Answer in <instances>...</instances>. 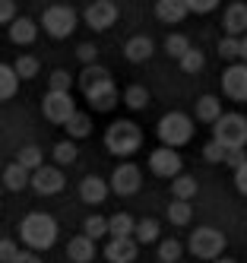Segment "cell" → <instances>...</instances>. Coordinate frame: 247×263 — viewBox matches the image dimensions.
I'll list each match as a JSON object with an SVG mask.
<instances>
[{
  "label": "cell",
  "mask_w": 247,
  "mask_h": 263,
  "mask_svg": "<svg viewBox=\"0 0 247 263\" xmlns=\"http://www.w3.org/2000/svg\"><path fill=\"white\" fill-rule=\"evenodd\" d=\"M194 115H197V121H203V124H213V121L222 115V102H219V96H200V99H197V108H194Z\"/></svg>",
  "instance_id": "603a6c76"
},
{
  "label": "cell",
  "mask_w": 247,
  "mask_h": 263,
  "mask_svg": "<svg viewBox=\"0 0 247 263\" xmlns=\"http://www.w3.org/2000/svg\"><path fill=\"white\" fill-rule=\"evenodd\" d=\"M7 26H10V42H13V45H32V42L38 39V26H35V20H26V16H13Z\"/></svg>",
  "instance_id": "ac0fdd59"
},
{
  "label": "cell",
  "mask_w": 247,
  "mask_h": 263,
  "mask_svg": "<svg viewBox=\"0 0 247 263\" xmlns=\"http://www.w3.org/2000/svg\"><path fill=\"white\" fill-rule=\"evenodd\" d=\"M16 162H19V165H26L29 172H32V168H38V165L45 162V153H42L38 146H23V149L16 153Z\"/></svg>",
  "instance_id": "836d02e7"
},
{
  "label": "cell",
  "mask_w": 247,
  "mask_h": 263,
  "mask_svg": "<svg viewBox=\"0 0 247 263\" xmlns=\"http://www.w3.org/2000/svg\"><path fill=\"white\" fill-rule=\"evenodd\" d=\"M0 191H4V187H0Z\"/></svg>",
  "instance_id": "7dc6e473"
},
{
  "label": "cell",
  "mask_w": 247,
  "mask_h": 263,
  "mask_svg": "<svg viewBox=\"0 0 247 263\" xmlns=\"http://www.w3.org/2000/svg\"><path fill=\"white\" fill-rule=\"evenodd\" d=\"M152 51H156V45H152L149 35H133V39H127V45H124V58L130 64H146L152 58Z\"/></svg>",
  "instance_id": "2e32d148"
},
{
  "label": "cell",
  "mask_w": 247,
  "mask_h": 263,
  "mask_svg": "<svg viewBox=\"0 0 247 263\" xmlns=\"http://www.w3.org/2000/svg\"><path fill=\"white\" fill-rule=\"evenodd\" d=\"M235 187H238V194L247 197V159L241 165H235Z\"/></svg>",
  "instance_id": "b9f144b4"
},
{
  "label": "cell",
  "mask_w": 247,
  "mask_h": 263,
  "mask_svg": "<svg viewBox=\"0 0 247 263\" xmlns=\"http://www.w3.org/2000/svg\"><path fill=\"white\" fill-rule=\"evenodd\" d=\"M0 181H4L7 191L19 194V191H26V187H29V168L19 165V162H13V165L4 168V178H0Z\"/></svg>",
  "instance_id": "ffe728a7"
},
{
  "label": "cell",
  "mask_w": 247,
  "mask_h": 263,
  "mask_svg": "<svg viewBox=\"0 0 247 263\" xmlns=\"http://www.w3.org/2000/svg\"><path fill=\"white\" fill-rule=\"evenodd\" d=\"M61 127L67 130L70 140H83V137H89V130H92V118L86 115V111H73V115H70Z\"/></svg>",
  "instance_id": "7402d4cb"
},
{
  "label": "cell",
  "mask_w": 247,
  "mask_h": 263,
  "mask_svg": "<svg viewBox=\"0 0 247 263\" xmlns=\"http://www.w3.org/2000/svg\"><path fill=\"white\" fill-rule=\"evenodd\" d=\"M51 156H54V162H57V165H73L80 153H76V143L67 137V140H61V143L51 149Z\"/></svg>",
  "instance_id": "f546056e"
},
{
  "label": "cell",
  "mask_w": 247,
  "mask_h": 263,
  "mask_svg": "<svg viewBox=\"0 0 247 263\" xmlns=\"http://www.w3.org/2000/svg\"><path fill=\"white\" fill-rule=\"evenodd\" d=\"M219 58H222V61H238V58H241V42H238V35H225V39H219Z\"/></svg>",
  "instance_id": "d590c367"
},
{
  "label": "cell",
  "mask_w": 247,
  "mask_h": 263,
  "mask_svg": "<svg viewBox=\"0 0 247 263\" xmlns=\"http://www.w3.org/2000/svg\"><path fill=\"white\" fill-rule=\"evenodd\" d=\"M76 10L73 7H64V4H54V7H48L45 13H42V29L51 35V39H70V35L76 32Z\"/></svg>",
  "instance_id": "52a82bcc"
},
{
  "label": "cell",
  "mask_w": 247,
  "mask_h": 263,
  "mask_svg": "<svg viewBox=\"0 0 247 263\" xmlns=\"http://www.w3.org/2000/svg\"><path fill=\"white\" fill-rule=\"evenodd\" d=\"M13 16H16V4L13 0H0V26H7Z\"/></svg>",
  "instance_id": "ee69618b"
},
{
  "label": "cell",
  "mask_w": 247,
  "mask_h": 263,
  "mask_svg": "<svg viewBox=\"0 0 247 263\" xmlns=\"http://www.w3.org/2000/svg\"><path fill=\"white\" fill-rule=\"evenodd\" d=\"M76 111V105H73V96L70 92H57V89H48V96L42 99V115H45V121H51V124H57L61 127L70 115Z\"/></svg>",
  "instance_id": "8fae6325"
},
{
  "label": "cell",
  "mask_w": 247,
  "mask_h": 263,
  "mask_svg": "<svg viewBox=\"0 0 247 263\" xmlns=\"http://www.w3.org/2000/svg\"><path fill=\"white\" fill-rule=\"evenodd\" d=\"M222 92L232 102H247V64L241 61H232V67H228L222 73Z\"/></svg>",
  "instance_id": "4fadbf2b"
},
{
  "label": "cell",
  "mask_w": 247,
  "mask_h": 263,
  "mask_svg": "<svg viewBox=\"0 0 247 263\" xmlns=\"http://www.w3.org/2000/svg\"><path fill=\"white\" fill-rule=\"evenodd\" d=\"M238 42H241V58H238V61H244V64H247V32H241V35H238Z\"/></svg>",
  "instance_id": "bcb514c9"
},
{
  "label": "cell",
  "mask_w": 247,
  "mask_h": 263,
  "mask_svg": "<svg viewBox=\"0 0 247 263\" xmlns=\"http://www.w3.org/2000/svg\"><path fill=\"white\" fill-rule=\"evenodd\" d=\"M83 20H86L89 29L105 32V29H111L114 23H118V4H114V0H95V4L86 7Z\"/></svg>",
  "instance_id": "7c38bea8"
},
{
  "label": "cell",
  "mask_w": 247,
  "mask_h": 263,
  "mask_svg": "<svg viewBox=\"0 0 247 263\" xmlns=\"http://www.w3.org/2000/svg\"><path fill=\"white\" fill-rule=\"evenodd\" d=\"M213 140H219L225 149L247 146V118L238 115V111H222L213 121Z\"/></svg>",
  "instance_id": "5b68a950"
},
{
  "label": "cell",
  "mask_w": 247,
  "mask_h": 263,
  "mask_svg": "<svg viewBox=\"0 0 247 263\" xmlns=\"http://www.w3.org/2000/svg\"><path fill=\"white\" fill-rule=\"evenodd\" d=\"M149 172L156 175V178H175L178 172H184V162L178 156V149L175 146H159V149H152L149 153Z\"/></svg>",
  "instance_id": "30bf717a"
},
{
  "label": "cell",
  "mask_w": 247,
  "mask_h": 263,
  "mask_svg": "<svg viewBox=\"0 0 247 263\" xmlns=\"http://www.w3.org/2000/svg\"><path fill=\"white\" fill-rule=\"evenodd\" d=\"M42 257H35V251H19V260L16 263H38Z\"/></svg>",
  "instance_id": "f6af8a7d"
},
{
  "label": "cell",
  "mask_w": 247,
  "mask_h": 263,
  "mask_svg": "<svg viewBox=\"0 0 247 263\" xmlns=\"http://www.w3.org/2000/svg\"><path fill=\"white\" fill-rule=\"evenodd\" d=\"M19 238H23L32 251H48L57 241V222L51 213H29L19 222Z\"/></svg>",
  "instance_id": "7a4b0ae2"
},
{
  "label": "cell",
  "mask_w": 247,
  "mask_h": 263,
  "mask_svg": "<svg viewBox=\"0 0 247 263\" xmlns=\"http://www.w3.org/2000/svg\"><path fill=\"white\" fill-rule=\"evenodd\" d=\"M67 260L70 263H89V260H95V241L89 235L70 238V244H67Z\"/></svg>",
  "instance_id": "d6986e66"
},
{
  "label": "cell",
  "mask_w": 247,
  "mask_h": 263,
  "mask_svg": "<svg viewBox=\"0 0 247 263\" xmlns=\"http://www.w3.org/2000/svg\"><path fill=\"white\" fill-rule=\"evenodd\" d=\"M48 86H51V89H57V92H70L73 77H70L67 70H54V73H51V80H48Z\"/></svg>",
  "instance_id": "f35d334b"
},
{
  "label": "cell",
  "mask_w": 247,
  "mask_h": 263,
  "mask_svg": "<svg viewBox=\"0 0 247 263\" xmlns=\"http://www.w3.org/2000/svg\"><path fill=\"white\" fill-rule=\"evenodd\" d=\"M171 197H178V200H190V197H197V178H190V175L178 172L175 178H171Z\"/></svg>",
  "instance_id": "484cf974"
},
{
  "label": "cell",
  "mask_w": 247,
  "mask_h": 263,
  "mask_svg": "<svg viewBox=\"0 0 247 263\" xmlns=\"http://www.w3.org/2000/svg\"><path fill=\"white\" fill-rule=\"evenodd\" d=\"M76 58H80L83 64H95V61H99V48H95V45H80V48H76Z\"/></svg>",
  "instance_id": "7bdbcfd3"
},
{
  "label": "cell",
  "mask_w": 247,
  "mask_h": 263,
  "mask_svg": "<svg viewBox=\"0 0 247 263\" xmlns=\"http://www.w3.org/2000/svg\"><path fill=\"white\" fill-rule=\"evenodd\" d=\"M178 64H181L184 73H200V70L206 67V58H203V51H200V48L190 45V48L181 54V58H178Z\"/></svg>",
  "instance_id": "f1b7e54d"
},
{
  "label": "cell",
  "mask_w": 247,
  "mask_h": 263,
  "mask_svg": "<svg viewBox=\"0 0 247 263\" xmlns=\"http://www.w3.org/2000/svg\"><path fill=\"white\" fill-rule=\"evenodd\" d=\"M181 254H184V244H181L178 238H165V241H159V260H162V263H178Z\"/></svg>",
  "instance_id": "4dcf8cb0"
},
{
  "label": "cell",
  "mask_w": 247,
  "mask_h": 263,
  "mask_svg": "<svg viewBox=\"0 0 247 263\" xmlns=\"http://www.w3.org/2000/svg\"><path fill=\"white\" fill-rule=\"evenodd\" d=\"M190 219H194V206H190V200H178V197H171V206H168V222H171V225H190Z\"/></svg>",
  "instance_id": "d4e9b609"
},
{
  "label": "cell",
  "mask_w": 247,
  "mask_h": 263,
  "mask_svg": "<svg viewBox=\"0 0 247 263\" xmlns=\"http://www.w3.org/2000/svg\"><path fill=\"white\" fill-rule=\"evenodd\" d=\"M143 146V130L137 121H114L105 130V149L111 156H133Z\"/></svg>",
  "instance_id": "3957f363"
},
{
  "label": "cell",
  "mask_w": 247,
  "mask_h": 263,
  "mask_svg": "<svg viewBox=\"0 0 247 263\" xmlns=\"http://www.w3.org/2000/svg\"><path fill=\"white\" fill-rule=\"evenodd\" d=\"M80 86L86 92V102L95 111H111L114 105H118V99H121V92H118V86H114L111 73L102 64H86V70L80 73Z\"/></svg>",
  "instance_id": "6da1fadb"
},
{
  "label": "cell",
  "mask_w": 247,
  "mask_h": 263,
  "mask_svg": "<svg viewBox=\"0 0 247 263\" xmlns=\"http://www.w3.org/2000/svg\"><path fill=\"white\" fill-rule=\"evenodd\" d=\"M133 238H137V244H152V241H159V222H156V219H140V222H133Z\"/></svg>",
  "instance_id": "83f0119b"
},
{
  "label": "cell",
  "mask_w": 247,
  "mask_h": 263,
  "mask_svg": "<svg viewBox=\"0 0 247 263\" xmlns=\"http://www.w3.org/2000/svg\"><path fill=\"white\" fill-rule=\"evenodd\" d=\"M187 48H190V39H187V35H178V32H175V35H168V39H165V51H168V58H175V61L181 58Z\"/></svg>",
  "instance_id": "8d00e7d4"
},
{
  "label": "cell",
  "mask_w": 247,
  "mask_h": 263,
  "mask_svg": "<svg viewBox=\"0 0 247 263\" xmlns=\"http://www.w3.org/2000/svg\"><path fill=\"white\" fill-rule=\"evenodd\" d=\"M83 235H89L92 241L105 238V235H108V219H105V216H89V219L83 222Z\"/></svg>",
  "instance_id": "e575fe53"
},
{
  "label": "cell",
  "mask_w": 247,
  "mask_h": 263,
  "mask_svg": "<svg viewBox=\"0 0 247 263\" xmlns=\"http://www.w3.org/2000/svg\"><path fill=\"white\" fill-rule=\"evenodd\" d=\"M16 260H19V244L4 238L0 241V263H16Z\"/></svg>",
  "instance_id": "60d3db41"
},
{
  "label": "cell",
  "mask_w": 247,
  "mask_h": 263,
  "mask_svg": "<svg viewBox=\"0 0 247 263\" xmlns=\"http://www.w3.org/2000/svg\"><path fill=\"white\" fill-rule=\"evenodd\" d=\"M19 89V77L10 64H0V102H10Z\"/></svg>",
  "instance_id": "4316f807"
},
{
  "label": "cell",
  "mask_w": 247,
  "mask_h": 263,
  "mask_svg": "<svg viewBox=\"0 0 247 263\" xmlns=\"http://www.w3.org/2000/svg\"><path fill=\"white\" fill-rule=\"evenodd\" d=\"M105 197H108V181H105V178L86 175V178L80 181V200H83V203L99 206V203H105Z\"/></svg>",
  "instance_id": "9a60e30c"
},
{
  "label": "cell",
  "mask_w": 247,
  "mask_h": 263,
  "mask_svg": "<svg viewBox=\"0 0 247 263\" xmlns=\"http://www.w3.org/2000/svg\"><path fill=\"white\" fill-rule=\"evenodd\" d=\"M13 70H16L19 80H32L35 73L42 70V64H38V58H32V54H19L16 64H13Z\"/></svg>",
  "instance_id": "1f68e13d"
},
{
  "label": "cell",
  "mask_w": 247,
  "mask_h": 263,
  "mask_svg": "<svg viewBox=\"0 0 247 263\" xmlns=\"http://www.w3.org/2000/svg\"><path fill=\"white\" fill-rule=\"evenodd\" d=\"M203 159H206L209 165H219V162L225 159V146H222L219 140H209V143L203 146Z\"/></svg>",
  "instance_id": "74e56055"
},
{
  "label": "cell",
  "mask_w": 247,
  "mask_h": 263,
  "mask_svg": "<svg viewBox=\"0 0 247 263\" xmlns=\"http://www.w3.org/2000/svg\"><path fill=\"white\" fill-rule=\"evenodd\" d=\"M124 105H127L130 111H143V108L149 105V89H146L143 83H130V86L124 89Z\"/></svg>",
  "instance_id": "cb8c5ba5"
},
{
  "label": "cell",
  "mask_w": 247,
  "mask_h": 263,
  "mask_svg": "<svg viewBox=\"0 0 247 263\" xmlns=\"http://www.w3.org/2000/svg\"><path fill=\"white\" fill-rule=\"evenodd\" d=\"M143 187V172L140 165L133 162H121L118 168L111 172V181H108V191H114L118 197H133Z\"/></svg>",
  "instance_id": "ba28073f"
},
{
  "label": "cell",
  "mask_w": 247,
  "mask_h": 263,
  "mask_svg": "<svg viewBox=\"0 0 247 263\" xmlns=\"http://www.w3.org/2000/svg\"><path fill=\"white\" fill-rule=\"evenodd\" d=\"M225 35H241L247 32V4H232L225 10Z\"/></svg>",
  "instance_id": "44dd1931"
},
{
  "label": "cell",
  "mask_w": 247,
  "mask_h": 263,
  "mask_svg": "<svg viewBox=\"0 0 247 263\" xmlns=\"http://www.w3.org/2000/svg\"><path fill=\"white\" fill-rule=\"evenodd\" d=\"M140 254V244L133 235H111L105 244V260L108 263H133Z\"/></svg>",
  "instance_id": "5bb4252c"
},
{
  "label": "cell",
  "mask_w": 247,
  "mask_h": 263,
  "mask_svg": "<svg viewBox=\"0 0 247 263\" xmlns=\"http://www.w3.org/2000/svg\"><path fill=\"white\" fill-rule=\"evenodd\" d=\"M184 4H187V10H190V13L206 16V13H213V10L222 4V0H184Z\"/></svg>",
  "instance_id": "ab89813d"
},
{
  "label": "cell",
  "mask_w": 247,
  "mask_h": 263,
  "mask_svg": "<svg viewBox=\"0 0 247 263\" xmlns=\"http://www.w3.org/2000/svg\"><path fill=\"white\" fill-rule=\"evenodd\" d=\"M108 235H133V216L130 213L108 216Z\"/></svg>",
  "instance_id": "d6a6232c"
},
{
  "label": "cell",
  "mask_w": 247,
  "mask_h": 263,
  "mask_svg": "<svg viewBox=\"0 0 247 263\" xmlns=\"http://www.w3.org/2000/svg\"><path fill=\"white\" fill-rule=\"evenodd\" d=\"M156 134H159L162 146L181 149V146H187L190 140H194V121H190L184 111H168V115H162Z\"/></svg>",
  "instance_id": "277c9868"
},
{
  "label": "cell",
  "mask_w": 247,
  "mask_h": 263,
  "mask_svg": "<svg viewBox=\"0 0 247 263\" xmlns=\"http://www.w3.org/2000/svg\"><path fill=\"white\" fill-rule=\"evenodd\" d=\"M64 172L61 168H51V165H38V168H32L29 172V187L35 194H42V197H54V194H61L64 191Z\"/></svg>",
  "instance_id": "9c48e42d"
},
{
  "label": "cell",
  "mask_w": 247,
  "mask_h": 263,
  "mask_svg": "<svg viewBox=\"0 0 247 263\" xmlns=\"http://www.w3.org/2000/svg\"><path fill=\"white\" fill-rule=\"evenodd\" d=\"M156 16H159V23H165V26H178V23H184L190 16V10H187L184 0H159V4H156Z\"/></svg>",
  "instance_id": "e0dca14e"
},
{
  "label": "cell",
  "mask_w": 247,
  "mask_h": 263,
  "mask_svg": "<svg viewBox=\"0 0 247 263\" xmlns=\"http://www.w3.org/2000/svg\"><path fill=\"white\" fill-rule=\"evenodd\" d=\"M187 248L200 260H219L222 251H225V235L219 229H213V225H200L197 232H190Z\"/></svg>",
  "instance_id": "8992f818"
}]
</instances>
